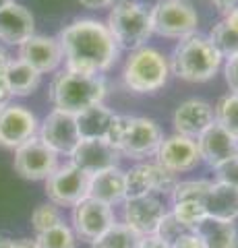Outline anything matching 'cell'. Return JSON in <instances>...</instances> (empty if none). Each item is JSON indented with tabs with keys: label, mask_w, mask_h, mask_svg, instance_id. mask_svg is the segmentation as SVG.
I'll return each mask as SVG.
<instances>
[{
	"label": "cell",
	"mask_w": 238,
	"mask_h": 248,
	"mask_svg": "<svg viewBox=\"0 0 238 248\" xmlns=\"http://www.w3.org/2000/svg\"><path fill=\"white\" fill-rule=\"evenodd\" d=\"M64 68L83 75H104L116 64L120 48L108 25L97 19H75L58 33Z\"/></svg>",
	"instance_id": "1"
},
{
	"label": "cell",
	"mask_w": 238,
	"mask_h": 248,
	"mask_svg": "<svg viewBox=\"0 0 238 248\" xmlns=\"http://www.w3.org/2000/svg\"><path fill=\"white\" fill-rule=\"evenodd\" d=\"M106 81L102 75H83L68 68H60L54 73L48 87V99L52 110L81 114L83 110L102 104L106 97Z\"/></svg>",
	"instance_id": "2"
},
{
	"label": "cell",
	"mask_w": 238,
	"mask_h": 248,
	"mask_svg": "<svg viewBox=\"0 0 238 248\" xmlns=\"http://www.w3.org/2000/svg\"><path fill=\"white\" fill-rule=\"evenodd\" d=\"M106 141L116 147L122 157L143 161L158 153L159 143L164 141V133L156 120L145 116L114 114Z\"/></svg>",
	"instance_id": "3"
},
{
	"label": "cell",
	"mask_w": 238,
	"mask_h": 248,
	"mask_svg": "<svg viewBox=\"0 0 238 248\" xmlns=\"http://www.w3.org/2000/svg\"><path fill=\"white\" fill-rule=\"evenodd\" d=\"M170 71L174 77L187 83H205L211 81L220 73L224 58L218 54L207 35H187L178 40L170 54Z\"/></svg>",
	"instance_id": "4"
},
{
	"label": "cell",
	"mask_w": 238,
	"mask_h": 248,
	"mask_svg": "<svg viewBox=\"0 0 238 248\" xmlns=\"http://www.w3.org/2000/svg\"><path fill=\"white\" fill-rule=\"evenodd\" d=\"M172 77L170 60L158 48L141 46L128 52V58L122 66V83L128 91L137 95H151L166 87Z\"/></svg>",
	"instance_id": "5"
},
{
	"label": "cell",
	"mask_w": 238,
	"mask_h": 248,
	"mask_svg": "<svg viewBox=\"0 0 238 248\" xmlns=\"http://www.w3.org/2000/svg\"><path fill=\"white\" fill-rule=\"evenodd\" d=\"M106 25H108L118 48L128 52L147 46L149 37L153 35L149 9L143 2L112 6Z\"/></svg>",
	"instance_id": "6"
},
{
	"label": "cell",
	"mask_w": 238,
	"mask_h": 248,
	"mask_svg": "<svg viewBox=\"0 0 238 248\" xmlns=\"http://www.w3.org/2000/svg\"><path fill=\"white\" fill-rule=\"evenodd\" d=\"M151 29L159 37L182 40L197 33L199 15L189 0H158L149 9Z\"/></svg>",
	"instance_id": "7"
},
{
	"label": "cell",
	"mask_w": 238,
	"mask_h": 248,
	"mask_svg": "<svg viewBox=\"0 0 238 248\" xmlns=\"http://www.w3.org/2000/svg\"><path fill=\"white\" fill-rule=\"evenodd\" d=\"M46 197L58 207L73 209L77 203L89 197V174L73 166L71 161L58 166L46 178Z\"/></svg>",
	"instance_id": "8"
},
{
	"label": "cell",
	"mask_w": 238,
	"mask_h": 248,
	"mask_svg": "<svg viewBox=\"0 0 238 248\" xmlns=\"http://www.w3.org/2000/svg\"><path fill=\"white\" fill-rule=\"evenodd\" d=\"M127 178V199L143 195H162L170 197L178 178L168 172L158 161H137L135 166L125 170Z\"/></svg>",
	"instance_id": "9"
},
{
	"label": "cell",
	"mask_w": 238,
	"mask_h": 248,
	"mask_svg": "<svg viewBox=\"0 0 238 248\" xmlns=\"http://www.w3.org/2000/svg\"><path fill=\"white\" fill-rule=\"evenodd\" d=\"M114 223H116L114 207L91 197L83 199L71 209V228L75 230L77 238L85 240L89 244L97 240L106 230H110Z\"/></svg>",
	"instance_id": "10"
},
{
	"label": "cell",
	"mask_w": 238,
	"mask_h": 248,
	"mask_svg": "<svg viewBox=\"0 0 238 248\" xmlns=\"http://www.w3.org/2000/svg\"><path fill=\"white\" fill-rule=\"evenodd\" d=\"M13 166L15 172L21 178L37 182V180H46L60 164H58V155L35 135L15 149Z\"/></svg>",
	"instance_id": "11"
},
{
	"label": "cell",
	"mask_w": 238,
	"mask_h": 248,
	"mask_svg": "<svg viewBox=\"0 0 238 248\" xmlns=\"http://www.w3.org/2000/svg\"><path fill=\"white\" fill-rule=\"evenodd\" d=\"M168 213L166 197L162 195H143L130 197L122 203V223L133 228L141 236H153Z\"/></svg>",
	"instance_id": "12"
},
{
	"label": "cell",
	"mask_w": 238,
	"mask_h": 248,
	"mask_svg": "<svg viewBox=\"0 0 238 248\" xmlns=\"http://www.w3.org/2000/svg\"><path fill=\"white\" fill-rule=\"evenodd\" d=\"M40 120L23 104H4L0 108V147L17 149L19 145L37 135Z\"/></svg>",
	"instance_id": "13"
},
{
	"label": "cell",
	"mask_w": 238,
	"mask_h": 248,
	"mask_svg": "<svg viewBox=\"0 0 238 248\" xmlns=\"http://www.w3.org/2000/svg\"><path fill=\"white\" fill-rule=\"evenodd\" d=\"M37 137H40L58 157L60 155H66L68 157L81 141L79 126H77V116L68 114V112H60V110H52L40 122Z\"/></svg>",
	"instance_id": "14"
},
{
	"label": "cell",
	"mask_w": 238,
	"mask_h": 248,
	"mask_svg": "<svg viewBox=\"0 0 238 248\" xmlns=\"http://www.w3.org/2000/svg\"><path fill=\"white\" fill-rule=\"evenodd\" d=\"M156 161L164 170L172 174H187L201 164V153L195 139L182 137L178 133H174L170 137H164V141L159 143L158 153L153 155Z\"/></svg>",
	"instance_id": "15"
},
{
	"label": "cell",
	"mask_w": 238,
	"mask_h": 248,
	"mask_svg": "<svg viewBox=\"0 0 238 248\" xmlns=\"http://www.w3.org/2000/svg\"><path fill=\"white\" fill-rule=\"evenodd\" d=\"M120 157V151L112 147L106 139H81L79 145L68 155V161L91 176L104 172V170L116 168Z\"/></svg>",
	"instance_id": "16"
},
{
	"label": "cell",
	"mask_w": 238,
	"mask_h": 248,
	"mask_svg": "<svg viewBox=\"0 0 238 248\" xmlns=\"http://www.w3.org/2000/svg\"><path fill=\"white\" fill-rule=\"evenodd\" d=\"M17 58L27 62L29 66H33L42 75L56 73L64 64V54H63V48H60L58 37L37 35V33L29 37L25 44L19 46Z\"/></svg>",
	"instance_id": "17"
},
{
	"label": "cell",
	"mask_w": 238,
	"mask_h": 248,
	"mask_svg": "<svg viewBox=\"0 0 238 248\" xmlns=\"http://www.w3.org/2000/svg\"><path fill=\"white\" fill-rule=\"evenodd\" d=\"M216 122L213 116V106L205 99L190 97L184 99L176 106V110L172 114V124H174V133H178L182 137L197 139L201 137L211 124Z\"/></svg>",
	"instance_id": "18"
},
{
	"label": "cell",
	"mask_w": 238,
	"mask_h": 248,
	"mask_svg": "<svg viewBox=\"0 0 238 248\" xmlns=\"http://www.w3.org/2000/svg\"><path fill=\"white\" fill-rule=\"evenodd\" d=\"M32 35H35V19L32 11L15 0L4 9H0V42L4 46L19 48Z\"/></svg>",
	"instance_id": "19"
},
{
	"label": "cell",
	"mask_w": 238,
	"mask_h": 248,
	"mask_svg": "<svg viewBox=\"0 0 238 248\" xmlns=\"http://www.w3.org/2000/svg\"><path fill=\"white\" fill-rule=\"evenodd\" d=\"M197 147L201 153V161H205L209 168H218L230 157L238 155V139L230 135L224 126L213 122L205 133L197 139Z\"/></svg>",
	"instance_id": "20"
},
{
	"label": "cell",
	"mask_w": 238,
	"mask_h": 248,
	"mask_svg": "<svg viewBox=\"0 0 238 248\" xmlns=\"http://www.w3.org/2000/svg\"><path fill=\"white\" fill-rule=\"evenodd\" d=\"M89 197L102 203L116 207L122 205L127 199V178H125V170L110 168L104 172L91 174L89 176Z\"/></svg>",
	"instance_id": "21"
},
{
	"label": "cell",
	"mask_w": 238,
	"mask_h": 248,
	"mask_svg": "<svg viewBox=\"0 0 238 248\" xmlns=\"http://www.w3.org/2000/svg\"><path fill=\"white\" fill-rule=\"evenodd\" d=\"M205 215L220 221L238 219V188L213 180L201 199Z\"/></svg>",
	"instance_id": "22"
},
{
	"label": "cell",
	"mask_w": 238,
	"mask_h": 248,
	"mask_svg": "<svg viewBox=\"0 0 238 248\" xmlns=\"http://www.w3.org/2000/svg\"><path fill=\"white\" fill-rule=\"evenodd\" d=\"M205 248H238V228L234 221L205 219L193 230Z\"/></svg>",
	"instance_id": "23"
},
{
	"label": "cell",
	"mask_w": 238,
	"mask_h": 248,
	"mask_svg": "<svg viewBox=\"0 0 238 248\" xmlns=\"http://www.w3.org/2000/svg\"><path fill=\"white\" fill-rule=\"evenodd\" d=\"M4 77H6V83H9L13 97L32 95L42 83V73H37L33 66H29L27 62H23L21 58H13L9 62Z\"/></svg>",
	"instance_id": "24"
},
{
	"label": "cell",
	"mask_w": 238,
	"mask_h": 248,
	"mask_svg": "<svg viewBox=\"0 0 238 248\" xmlns=\"http://www.w3.org/2000/svg\"><path fill=\"white\" fill-rule=\"evenodd\" d=\"M112 118L114 112L108 106H104V102L77 114V126H79L81 139H106Z\"/></svg>",
	"instance_id": "25"
},
{
	"label": "cell",
	"mask_w": 238,
	"mask_h": 248,
	"mask_svg": "<svg viewBox=\"0 0 238 248\" xmlns=\"http://www.w3.org/2000/svg\"><path fill=\"white\" fill-rule=\"evenodd\" d=\"M143 236L137 234L127 223L116 221L110 230H106L97 240L91 242V248H139Z\"/></svg>",
	"instance_id": "26"
},
{
	"label": "cell",
	"mask_w": 238,
	"mask_h": 248,
	"mask_svg": "<svg viewBox=\"0 0 238 248\" xmlns=\"http://www.w3.org/2000/svg\"><path fill=\"white\" fill-rule=\"evenodd\" d=\"M207 37H209L213 48L218 50V54L224 60L230 58V56H234V54H238V31L230 25V23H226L224 19L211 27V31H209V35Z\"/></svg>",
	"instance_id": "27"
},
{
	"label": "cell",
	"mask_w": 238,
	"mask_h": 248,
	"mask_svg": "<svg viewBox=\"0 0 238 248\" xmlns=\"http://www.w3.org/2000/svg\"><path fill=\"white\" fill-rule=\"evenodd\" d=\"M77 240L79 238L71 228V223L64 221L42 232V234H35V242L40 248H77Z\"/></svg>",
	"instance_id": "28"
},
{
	"label": "cell",
	"mask_w": 238,
	"mask_h": 248,
	"mask_svg": "<svg viewBox=\"0 0 238 248\" xmlns=\"http://www.w3.org/2000/svg\"><path fill=\"white\" fill-rule=\"evenodd\" d=\"M213 116L220 126L238 139V93H226L213 106Z\"/></svg>",
	"instance_id": "29"
},
{
	"label": "cell",
	"mask_w": 238,
	"mask_h": 248,
	"mask_svg": "<svg viewBox=\"0 0 238 248\" xmlns=\"http://www.w3.org/2000/svg\"><path fill=\"white\" fill-rule=\"evenodd\" d=\"M170 213L190 232L207 217L205 209L199 201H176V203H172V207H170Z\"/></svg>",
	"instance_id": "30"
},
{
	"label": "cell",
	"mask_w": 238,
	"mask_h": 248,
	"mask_svg": "<svg viewBox=\"0 0 238 248\" xmlns=\"http://www.w3.org/2000/svg\"><path fill=\"white\" fill-rule=\"evenodd\" d=\"M60 221H64L63 219V211H60L58 205L50 203V201L48 203H44V205H40V207H35L33 213H32V226L35 230V234H42V232L58 226Z\"/></svg>",
	"instance_id": "31"
},
{
	"label": "cell",
	"mask_w": 238,
	"mask_h": 248,
	"mask_svg": "<svg viewBox=\"0 0 238 248\" xmlns=\"http://www.w3.org/2000/svg\"><path fill=\"white\" fill-rule=\"evenodd\" d=\"M209 184L211 180H178L170 199H172V203H176V201H199L201 203Z\"/></svg>",
	"instance_id": "32"
},
{
	"label": "cell",
	"mask_w": 238,
	"mask_h": 248,
	"mask_svg": "<svg viewBox=\"0 0 238 248\" xmlns=\"http://www.w3.org/2000/svg\"><path fill=\"white\" fill-rule=\"evenodd\" d=\"M187 232H190V230L184 228L182 223L170 213V209H168V213L164 215V219H162V223H159V228H158V232H156V236L162 238L164 242H168V244L172 246L176 240H178L182 234H187Z\"/></svg>",
	"instance_id": "33"
},
{
	"label": "cell",
	"mask_w": 238,
	"mask_h": 248,
	"mask_svg": "<svg viewBox=\"0 0 238 248\" xmlns=\"http://www.w3.org/2000/svg\"><path fill=\"white\" fill-rule=\"evenodd\" d=\"M213 174H216V182L238 188V155L230 157L228 161L220 164L218 168H213Z\"/></svg>",
	"instance_id": "34"
},
{
	"label": "cell",
	"mask_w": 238,
	"mask_h": 248,
	"mask_svg": "<svg viewBox=\"0 0 238 248\" xmlns=\"http://www.w3.org/2000/svg\"><path fill=\"white\" fill-rule=\"evenodd\" d=\"M224 79L230 93H238V54L224 60Z\"/></svg>",
	"instance_id": "35"
},
{
	"label": "cell",
	"mask_w": 238,
	"mask_h": 248,
	"mask_svg": "<svg viewBox=\"0 0 238 248\" xmlns=\"http://www.w3.org/2000/svg\"><path fill=\"white\" fill-rule=\"evenodd\" d=\"M172 248H205V246L201 244V240H199V236L195 232H187V234H182L172 244Z\"/></svg>",
	"instance_id": "36"
},
{
	"label": "cell",
	"mask_w": 238,
	"mask_h": 248,
	"mask_svg": "<svg viewBox=\"0 0 238 248\" xmlns=\"http://www.w3.org/2000/svg\"><path fill=\"white\" fill-rule=\"evenodd\" d=\"M213 9H216L218 13H222L226 17V15L238 11V0H211Z\"/></svg>",
	"instance_id": "37"
},
{
	"label": "cell",
	"mask_w": 238,
	"mask_h": 248,
	"mask_svg": "<svg viewBox=\"0 0 238 248\" xmlns=\"http://www.w3.org/2000/svg\"><path fill=\"white\" fill-rule=\"evenodd\" d=\"M139 248H172V246L168 244V242H164L162 238H158L156 234H153V236H143Z\"/></svg>",
	"instance_id": "38"
},
{
	"label": "cell",
	"mask_w": 238,
	"mask_h": 248,
	"mask_svg": "<svg viewBox=\"0 0 238 248\" xmlns=\"http://www.w3.org/2000/svg\"><path fill=\"white\" fill-rule=\"evenodd\" d=\"M11 89H9V83H6V77L4 73H0V106L9 104L11 102Z\"/></svg>",
	"instance_id": "39"
},
{
	"label": "cell",
	"mask_w": 238,
	"mask_h": 248,
	"mask_svg": "<svg viewBox=\"0 0 238 248\" xmlns=\"http://www.w3.org/2000/svg\"><path fill=\"white\" fill-rule=\"evenodd\" d=\"M81 6H85L89 11H99V9H108L110 0H79Z\"/></svg>",
	"instance_id": "40"
},
{
	"label": "cell",
	"mask_w": 238,
	"mask_h": 248,
	"mask_svg": "<svg viewBox=\"0 0 238 248\" xmlns=\"http://www.w3.org/2000/svg\"><path fill=\"white\" fill-rule=\"evenodd\" d=\"M13 248H40V246H37V242L32 238H21V240H15Z\"/></svg>",
	"instance_id": "41"
},
{
	"label": "cell",
	"mask_w": 238,
	"mask_h": 248,
	"mask_svg": "<svg viewBox=\"0 0 238 248\" xmlns=\"http://www.w3.org/2000/svg\"><path fill=\"white\" fill-rule=\"evenodd\" d=\"M13 58H11V54L6 52L2 46H0V73H4L6 71V66H9V62H11Z\"/></svg>",
	"instance_id": "42"
},
{
	"label": "cell",
	"mask_w": 238,
	"mask_h": 248,
	"mask_svg": "<svg viewBox=\"0 0 238 248\" xmlns=\"http://www.w3.org/2000/svg\"><path fill=\"white\" fill-rule=\"evenodd\" d=\"M224 21H226V23H230V25H232V27L238 31V11H234V13L226 15V17H224Z\"/></svg>",
	"instance_id": "43"
},
{
	"label": "cell",
	"mask_w": 238,
	"mask_h": 248,
	"mask_svg": "<svg viewBox=\"0 0 238 248\" xmlns=\"http://www.w3.org/2000/svg\"><path fill=\"white\" fill-rule=\"evenodd\" d=\"M15 246V240L9 236H0V248H13Z\"/></svg>",
	"instance_id": "44"
},
{
	"label": "cell",
	"mask_w": 238,
	"mask_h": 248,
	"mask_svg": "<svg viewBox=\"0 0 238 248\" xmlns=\"http://www.w3.org/2000/svg\"><path fill=\"white\" fill-rule=\"evenodd\" d=\"M135 2H141V0H110V9L112 6H120V4H135Z\"/></svg>",
	"instance_id": "45"
},
{
	"label": "cell",
	"mask_w": 238,
	"mask_h": 248,
	"mask_svg": "<svg viewBox=\"0 0 238 248\" xmlns=\"http://www.w3.org/2000/svg\"><path fill=\"white\" fill-rule=\"evenodd\" d=\"M11 2H13V0H0V9H4V6L11 4Z\"/></svg>",
	"instance_id": "46"
},
{
	"label": "cell",
	"mask_w": 238,
	"mask_h": 248,
	"mask_svg": "<svg viewBox=\"0 0 238 248\" xmlns=\"http://www.w3.org/2000/svg\"><path fill=\"white\" fill-rule=\"evenodd\" d=\"M0 108H2V106H0Z\"/></svg>",
	"instance_id": "47"
}]
</instances>
